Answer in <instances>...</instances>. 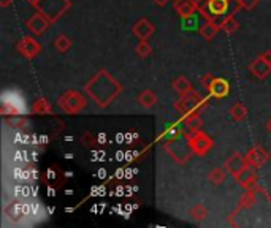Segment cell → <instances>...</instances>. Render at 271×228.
<instances>
[{
	"mask_svg": "<svg viewBox=\"0 0 271 228\" xmlns=\"http://www.w3.org/2000/svg\"><path fill=\"white\" fill-rule=\"evenodd\" d=\"M230 116H232L233 121L241 122V121H244L246 116H247V109H246V106H244L243 103L236 101V103L230 108Z\"/></svg>",
	"mask_w": 271,
	"mask_h": 228,
	"instance_id": "obj_23",
	"label": "cell"
},
{
	"mask_svg": "<svg viewBox=\"0 0 271 228\" xmlns=\"http://www.w3.org/2000/svg\"><path fill=\"white\" fill-rule=\"evenodd\" d=\"M268 152L263 149L262 146H255V147H252V149L246 154V158H247V163H249L251 166H254V168H260V166H263L265 163H266V160H268Z\"/></svg>",
	"mask_w": 271,
	"mask_h": 228,
	"instance_id": "obj_11",
	"label": "cell"
},
{
	"mask_svg": "<svg viewBox=\"0 0 271 228\" xmlns=\"http://www.w3.org/2000/svg\"><path fill=\"white\" fill-rule=\"evenodd\" d=\"M187 140H189V146H190L192 152L197 154V155L208 154L209 149L212 147V140L203 132H198V133L192 135V136H187Z\"/></svg>",
	"mask_w": 271,
	"mask_h": 228,
	"instance_id": "obj_6",
	"label": "cell"
},
{
	"mask_svg": "<svg viewBox=\"0 0 271 228\" xmlns=\"http://www.w3.org/2000/svg\"><path fill=\"white\" fill-rule=\"evenodd\" d=\"M249 72L258 79H265L271 73V64L263 61L262 57H257V59L249 65Z\"/></svg>",
	"mask_w": 271,
	"mask_h": 228,
	"instance_id": "obj_14",
	"label": "cell"
},
{
	"mask_svg": "<svg viewBox=\"0 0 271 228\" xmlns=\"http://www.w3.org/2000/svg\"><path fill=\"white\" fill-rule=\"evenodd\" d=\"M214 78H216V76H212L211 73H205V75L201 76V84L205 86V87H208V86L212 83V79H214Z\"/></svg>",
	"mask_w": 271,
	"mask_h": 228,
	"instance_id": "obj_30",
	"label": "cell"
},
{
	"mask_svg": "<svg viewBox=\"0 0 271 228\" xmlns=\"http://www.w3.org/2000/svg\"><path fill=\"white\" fill-rule=\"evenodd\" d=\"M152 2L155 4V5H159V7H165L170 0H152Z\"/></svg>",
	"mask_w": 271,
	"mask_h": 228,
	"instance_id": "obj_34",
	"label": "cell"
},
{
	"mask_svg": "<svg viewBox=\"0 0 271 228\" xmlns=\"http://www.w3.org/2000/svg\"><path fill=\"white\" fill-rule=\"evenodd\" d=\"M175 10L181 18H186L190 15H195L197 11V0H176Z\"/></svg>",
	"mask_w": 271,
	"mask_h": 228,
	"instance_id": "obj_16",
	"label": "cell"
},
{
	"mask_svg": "<svg viewBox=\"0 0 271 228\" xmlns=\"http://www.w3.org/2000/svg\"><path fill=\"white\" fill-rule=\"evenodd\" d=\"M56 179H58V171H56L54 168H49L46 171V181L48 182H54Z\"/></svg>",
	"mask_w": 271,
	"mask_h": 228,
	"instance_id": "obj_32",
	"label": "cell"
},
{
	"mask_svg": "<svg viewBox=\"0 0 271 228\" xmlns=\"http://www.w3.org/2000/svg\"><path fill=\"white\" fill-rule=\"evenodd\" d=\"M206 98H203L198 92L195 90H192L190 94H186V95H181V98L176 101L175 108L183 114V116H189V114H194V112H198L203 106L206 105Z\"/></svg>",
	"mask_w": 271,
	"mask_h": 228,
	"instance_id": "obj_2",
	"label": "cell"
},
{
	"mask_svg": "<svg viewBox=\"0 0 271 228\" xmlns=\"http://www.w3.org/2000/svg\"><path fill=\"white\" fill-rule=\"evenodd\" d=\"M181 129H183V135H186V136H192V135L201 132L203 122H201V119L198 116V112L184 116L183 118V124H181Z\"/></svg>",
	"mask_w": 271,
	"mask_h": 228,
	"instance_id": "obj_7",
	"label": "cell"
},
{
	"mask_svg": "<svg viewBox=\"0 0 271 228\" xmlns=\"http://www.w3.org/2000/svg\"><path fill=\"white\" fill-rule=\"evenodd\" d=\"M247 166H249V163H247V158L243 157L241 154H233L229 160L225 162V169H227L233 178L241 175Z\"/></svg>",
	"mask_w": 271,
	"mask_h": 228,
	"instance_id": "obj_8",
	"label": "cell"
},
{
	"mask_svg": "<svg viewBox=\"0 0 271 228\" xmlns=\"http://www.w3.org/2000/svg\"><path fill=\"white\" fill-rule=\"evenodd\" d=\"M229 2L230 0H209V13L212 16V19L216 21L218 18L227 15L229 11Z\"/></svg>",
	"mask_w": 271,
	"mask_h": 228,
	"instance_id": "obj_18",
	"label": "cell"
},
{
	"mask_svg": "<svg viewBox=\"0 0 271 228\" xmlns=\"http://www.w3.org/2000/svg\"><path fill=\"white\" fill-rule=\"evenodd\" d=\"M86 90L98 106H108L121 94V84L110 73L101 70L92 81L86 84Z\"/></svg>",
	"mask_w": 271,
	"mask_h": 228,
	"instance_id": "obj_1",
	"label": "cell"
},
{
	"mask_svg": "<svg viewBox=\"0 0 271 228\" xmlns=\"http://www.w3.org/2000/svg\"><path fill=\"white\" fill-rule=\"evenodd\" d=\"M27 2H29V4H32V5H37L38 0H27Z\"/></svg>",
	"mask_w": 271,
	"mask_h": 228,
	"instance_id": "obj_37",
	"label": "cell"
},
{
	"mask_svg": "<svg viewBox=\"0 0 271 228\" xmlns=\"http://www.w3.org/2000/svg\"><path fill=\"white\" fill-rule=\"evenodd\" d=\"M236 179H238L240 184L249 192H254V189L257 187V175L254 173V166H247L241 175L236 176Z\"/></svg>",
	"mask_w": 271,
	"mask_h": 228,
	"instance_id": "obj_13",
	"label": "cell"
},
{
	"mask_svg": "<svg viewBox=\"0 0 271 228\" xmlns=\"http://www.w3.org/2000/svg\"><path fill=\"white\" fill-rule=\"evenodd\" d=\"M165 149L179 163H184L187 158L190 157V154H194V152H192V149H190V146H189V140H187L186 135H184V138H183V136H179V135L175 136V138H170L165 143Z\"/></svg>",
	"mask_w": 271,
	"mask_h": 228,
	"instance_id": "obj_3",
	"label": "cell"
},
{
	"mask_svg": "<svg viewBox=\"0 0 271 228\" xmlns=\"http://www.w3.org/2000/svg\"><path fill=\"white\" fill-rule=\"evenodd\" d=\"M86 103H87L86 98L80 92H76V90H69V92H65L59 98V106L69 114H75V112L83 111Z\"/></svg>",
	"mask_w": 271,
	"mask_h": 228,
	"instance_id": "obj_5",
	"label": "cell"
},
{
	"mask_svg": "<svg viewBox=\"0 0 271 228\" xmlns=\"http://www.w3.org/2000/svg\"><path fill=\"white\" fill-rule=\"evenodd\" d=\"M260 2V0H240V4L244 10H252L257 7V4Z\"/></svg>",
	"mask_w": 271,
	"mask_h": 228,
	"instance_id": "obj_29",
	"label": "cell"
},
{
	"mask_svg": "<svg viewBox=\"0 0 271 228\" xmlns=\"http://www.w3.org/2000/svg\"><path fill=\"white\" fill-rule=\"evenodd\" d=\"M138 101H140V105L143 108L149 109V108H152L157 103V97L154 95V92H151L149 89H146V90H143V92L138 95Z\"/></svg>",
	"mask_w": 271,
	"mask_h": 228,
	"instance_id": "obj_21",
	"label": "cell"
},
{
	"mask_svg": "<svg viewBox=\"0 0 271 228\" xmlns=\"http://www.w3.org/2000/svg\"><path fill=\"white\" fill-rule=\"evenodd\" d=\"M260 57H262L263 61H266L268 64H271V51H265V52H262Z\"/></svg>",
	"mask_w": 271,
	"mask_h": 228,
	"instance_id": "obj_33",
	"label": "cell"
},
{
	"mask_svg": "<svg viewBox=\"0 0 271 228\" xmlns=\"http://www.w3.org/2000/svg\"><path fill=\"white\" fill-rule=\"evenodd\" d=\"M40 13H43L51 22L61 18L70 7L69 0H38L37 5Z\"/></svg>",
	"mask_w": 271,
	"mask_h": 228,
	"instance_id": "obj_4",
	"label": "cell"
},
{
	"mask_svg": "<svg viewBox=\"0 0 271 228\" xmlns=\"http://www.w3.org/2000/svg\"><path fill=\"white\" fill-rule=\"evenodd\" d=\"M190 215H192V219H194V220L201 222V220H205L208 217V209L203 206V204H195V206L190 209Z\"/></svg>",
	"mask_w": 271,
	"mask_h": 228,
	"instance_id": "obj_26",
	"label": "cell"
},
{
	"mask_svg": "<svg viewBox=\"0 0 271 228\" xmlns=\"http://www.w3.org/2000/svg\"><path fill=\"white\" fill-rule=\"evenodd\" d=\"M173 89L179 95H186V94H190L192 90V84L189 83V79L184 78V76H178L175 81H173Z\"/></svg>",
	"mask_w": 271,
	"mask_h": 228,
	"instance_id": "obj_19",
	"label": "cell"
},
{
	"mask_svg": "<svg viewBox=\"0 0 271 228\" xmlns=\"http://www.w3.org/2000/svg\"><path fill=\"white\" fill-rule=\"evenodd\" d=\"M151 52H152L151 44L146 41V40H141V41L138 43V46H137V54H138L140 57H148Z\"/></svg>",
	"mask_w": 271,
	"mask_h": 228,
	"instance_id": "obj_28",
	"label": "cell"
},
{
	"mask_svg": "<svg viewBox=\"0 0 271 228\" xmlns=\"http://www.w3.org/2000/svg\"><path fill=\"white\" fill-rule=\"evenodd\" d=\"M49 19L44 16L43 13H35V15H32L29 19H27V22H26V26H27V29L32 32V33H35V35H40V33H43L44 30H46V27H48V24H49Z\"/></svg>",
	"mask_w": 271,
	"mask_h": 228,
	"instance_id": "obj_9",
	"label": "cell"
},
{
	"mask_svg": "<svg viewBox=\"0 0 271 228\" xmlns=\"http://www.w3.org/2000/svg\"><path fill=\"white\" fill-rule=\"evenodd\" d=\"M219 26H221V30H224L225 33H233L240 27V24L235 21V18L232 15H224L222 19L219 21Z\"/></svg>",
	"mask_w": 271,
	"mask_h": 228,
	"instance_id": "obj_20",
	"label": "cell"
},
{
	"mask_svg": "<svg viewBox=\"0 0 271 228\" xmlns=\"http://www.w3.org/2000/svg\"><path fill=\"white\" fill-rule=\"evenodd\" d=\"M181 27H183V30H200L198 16L190 15L186 18H181Z\"/></svg>",
	"mask_w": 271,
	"mask_h": 228,
	"instance_id": "obj_24",
	"label": "cell"
},
{
	"mask_svg": "<svg viewBox=\"0 0 271 228\" xmlns=\"http://www.w3.org/2000/svg\"><path fill=\"white\" fill-rule=\"evenodd\" d=\"M266 129H268V130L271 132V118H269V121L266 122Z\"/></svg>",
	"mask_w": 271,
	"mask_h": 228,
	"instance_id": "obj_36",
	"label": "cell"
},
{
	"mask_svg": "<svg viewBox=\"0 0 271 228\" xmlns=\"http://www.w3.org/2000/svg\"><path fill=\"white\" fill-rule=\"evenodd\" d=\"M40 44L32 37H24L18 43V51L26 57V59H33L40 52Z\"/></svg>",
	"mask_w": 271,
	"mask_h": 228,
	"instance_id": "obj_10",
	"label": "cell"
},
{
	"mask_svg": "<svg viewBox=\"0 0 271 228\" xmlns=\"http://www.w3.org/2000/svg\"><path fill=\"white\" fill-rule=\"evenodd\" d=\"M154 33V26L148 19H140L137 24L133 26V35L140 40H148Z\"/></svg>",
	"mask_w": 271,
	"mask_h": 228,
	"instance_id": "obj_15",
	"label": "cell"
},
{
	"mask_svg": "<svg viewBox=\"0 0 271 228\" xmlns=\"http://www.w3.org/2000/svg\"><path fill=\"white\" fill-rule=\"evenodd\" d=\"M225 171H227V169H224V168H214V169H211L209 175H208V181L211 182V184H214V186H221L222 182L227 179Z\"/></svg>",
	"mask_w": 271,
	"mask_h": 228,
	"instance_id": "obj_22",
	"label": "cell"
},
{
	"mask_svg": "<svg viewBox=\"0 0 271 228\" xmlns=\"http://www.w3.org/2000/svg\"><path fill=\"white\" fill-rule=\"evenodd\" d=\"M221 30V26L218 21H212V19H206L203 24L200 26V35L205 38V40H212L214 37L218 35V32Z\"/></svg>",
	"mask_w": 271,
	"mask_h": 228,
	"instance_id": "obj_17",
	"label": "cell"
},
{
	"mask_svg": "<svg viewBox=\"0 0 271 228\" xmlns=\"http://www.w3.org/2000/svg\"><path fill=\"white\" fill-rule=\"evenodd\" d=\"M48 195H49V197H54V195H56V192H54V189H51V187L48 189Z\"/></svg>",
	"mask_w": 271,
	"mask_h": 228,
	"instance_id": "obj_35",
	"label": "cell"
},
{
	"mask_svg": "<svg viewBox=\"0 0 271 228\" xmlns=\"http://www.w3.org/2000/svg\"><path fill=\"white\" fill-rule=\"evenodd\" d=\"M54 48L58 49L59 52H67V51L72 48V41H70V38H67V37H64V35H61V37L56 38Z\"/></svg>",
	"mask_w": 271,
	"mask_h": 228,
	"instance_id": "obj_27",
	"label": "cell"
},
{
	"mask_svg": "<svg viewBox=\"0 0 271 228\" xmlns=\"http://www.w3.org/2000/svg\"><path fill=\"white\" fill-rule=\"evenodd\" d=\"M206 89L209 90V95L216 98H224L230 94V84L224 78H214L212 83Z\"/></svg>",
	"mask_w": 271,
	"mask_h": 228,
	"instance_id": "obj_12",
	"label": "cell"
},
{
	"mask_svg": "<svg viewBox=\"0 0 271 228\" xmlns=\"http://www.w3.org/2000/svg\"><path fill=\"white\" fill-rule=\"evenodd\" d=\"M32 111L35 114H49L52 111V106H51V103H48L46 98H38V100H35V103H33Z\"/></svg>",
	"mask_w": 271,
	"mask_h": 228,
	"instance_id": "obj_25",
	"label": "cell"
},
{
	"mask_svg": "<svg viewBox=\"0 0 271 228\" xmlns=\"http://www.w3.org/2000/svg\"><path fill=\"white\" fill-rule=\"evenodd\" d=\"M252 203H254V195H252V192L247 190L246 197L241 200V204H244V206H249V204H252Z\"/></svg>",
	"mask_w": 271,
	"mask_h": 228,
	"instance_id": "obj_31",
	"label": "cell"
},
{
	"mask_svg": "<svg viewBox=\"0 0 271 228\" xmlns=\"http://www.w3.org/2000/svg\"><path fill=\"white\" fill-rule=\"evenodd\" d=\"M10 4V0H2V5H8Z\"/></svg>",
	"mask_w": 271,
	"mask_h": 228,
	"instance_id": "obj_38",
	"label": "cell"
}]
</instances>
